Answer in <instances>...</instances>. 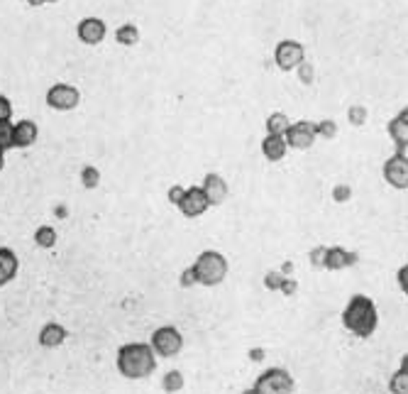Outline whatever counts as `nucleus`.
<instances>
[{"label": "nucleus", "instance_id": "obj_1", "mask_svg": "<svg viewBox=\"0 0 408 394\" xmlns=\"http://www.w3.org/2000/svg\"><path fill=\"white\" fill-rule=\"evenodd\" d=\"M342 326L357 338H369L379 326V314H376L374 301L364 294H355L347 301L342 311Z\"/></svg>", "mask_w": 408, "mask_h": 394}, {"label": "nucleus", "instance_id": "obj_2", "mask_svg": "<svg viewBox=\"0 0 408 394\" xmlns=\"http://www.w3.org/2000/svg\"><path fill=\"white\" fill-rule=\"evenodd\" d=\"M118 370L128 380L149 378L157 370V353L149 343H125L118 350Z\"/></svg>", "mask_w": 408, "mask_h": 394}, {"label": "nucleus", "instance_id": "obj_3", "mask_svg": "<svg viewBox=\"0 0 408 394\" xmlns=\"http://www.w3.org/2000/svg\"><path fill=\"white\" fill-rule=\"evenodd\" d=\"M193 270L198 275V284H203V287H218V284L225 281L230 267L225 255H220L218 250H206V253L198 255Z\"/></svg>", "mask_w": 408, "mask_h": 394}, {"label": "nucleus", "instance_id": "obj_4", "mask_svg": "<svg viewBox=\"0 0 408 394\" xmlns=\"http://www.w3.org/2000/svg\"><path fill=\"white\" fill-rule=\"evenodd\" d=\"M296 382L291 378L284 367H269L267 372H262L252 387V392L257 394H281V392H293Z\"/></svg>", "mask_w": 408, "mask_h": 394}, {"label": "nucleus", "instance_id": "obj_5", "mask_svg": "<svg viewBox=\"0 0 408 394\" xmlns=\"http://www.w3.org/2000/svg\"><path fill=\"white\" fill-rule=\"evenodd\" d=\"M152 350L162 358H176L184 348V336L176 326H159L149 338Z\"/></svg>", "mask_w": 408, "mask_h": 394}, {"label": "nucleus", "instance_id": "obj_6", "mask_svg": "<svg viewBox=\"0 0 408 394\" xmlns=\"http://www.w3.org/2000/svg\"><path fill=\"white\" fill-rule=\"evenodd\" d=\"M286 147H293V150H311L313 142L318 140L315 135V123L311 120H298V123H291L289 130L284 132Z\"/></svg>", "mask_w": 408, "mask_h": 394}, {"label": "nucleus", "instance_id": "obj_7", "mask_svg": "<svg viewBox=\"0 0 408 394\" xmlns=\"http://www.w3.org/2000/svg\"><path fill=\"white\" fill-rule=\"evenodd\" d=\"M81 103V93L76 86L69 84H54L49 91H47V106L54 108V111H73V108Z\"/></svg>", "mask_w": 408, "mask_h": 394}, {"label": "nucleus", "instance_id": "obj_8", "mask_svg": "<svg viewBox=\"0 0 408 394\" xmlns=\"http://www.w3.org/2000/svg\"><path fill=\"white\" fill-rule=\"evenodd\" d=\"M306 59V49L296 40H281L274 49V62L281 71H293Z\"/></svg>", "mask_w": 408, "mask_h": 394}, {"label": "nucleus", "instance_id": "obj_9", "mask_svg": "<svg viewBox=\"0 0 408 394\" xmlns=\"http://www.w3.org/2000/svg\"><path fill=\"white\" fill-rule=\"evenodd\" d=\"M384 179L394 186V189H401L406 192L408 189V154L398 152L394 157H389L384 162Z\"/></svg>", "mask_w": 408, "mask_h": 394}, {"label": "nucleus", "instance_id": "obj_10", "mask_svg": "<svg viewBox=\"0 0 408 394\" xmlns=\"http://www.w3.org/2000/svg\"><path fill=\"white\" fill-rule=\"evenodd\" d=\"M176 209L186 216V218H198L203 216L208 209H211V203H208V196L203 194L201 186H189L181 196V201L176 203Z\"/></svg>", "mask_w": 408, "mask_h": 394}, {"label": "nucleus", "instance_id": "obj_11", "mask_svg": "<svg viewBox=\"0 0 408 394\" xmlns=\"http://www.w3.org/2000/svg\"><path fill=\"white\" fill-rule=\"evenodd\" d=\"M106 23H103L101 17H84L79 23V27H76V34H79V40L84 42V45H101L103 40H106Z\"/></svg>", "mask_w": 408, "mask_h": 394}, {"label": "nucleus", "instance_id": "obj_12", "mask_svg": "<svg viewBox=\"0 0 408 394\" xmlns=\"http://www.w3.org/2000/svg\"><path fill=\"white\" fill-rule=\"evenodd\" d=\"M359 262V255L352 253V250H345V248H328L325 253V265L323 270L330 272H337V270H347V267H355Z\"/></svg>", "mask_w": 408, "mask_h": 394}, {"label": "nucleus", "instance_id": "obj_13", "mask_svg": "<svg viewBox=\"0 0 408 394\" xmlns=\"http://www.w3.org/2000/svg\"><path fill=\"white\" fill-rule=\"evenodd\" d=\"M203 194L208 196L211 206H220V203L228 198V181L220 174H206L203 176Z\"/></svg>", "mask_w": 408, "mask_h": 394}, {"label": "nucleus", "instance_id": "obj_14", "mask_svg": "<svg viewBox=\"0 0 408 394\" xmlns=\"http://www.w3.org/2000/svg\"><path fill=\"white\" fill-rule=\"evenodd\" d=\"M67 338H69V331L62 326V323L49 321V323H45L40 331V345L47 350H54V348H59V345L67 343Z\"/></svg>", "mask_w": 408, "mask_h": 394}, {"label": "nucleus", "instance_id": "obj_15", "mask_svg": "<svg viewBox=\"0 0 408 394\" xmlns=\"http://www.w3.org/2000/svg\"><path fill=\"white\" fill-rule=\"evenodd\" d=\"M37 135H40V128L34 120H20L12 130V142H15L17 150H25V147H32L37 142Z\"/></svg>", "mask_w": 408, "mask_h": 394}, {"label": "nucleus", "instance_id": "obj_16", "mask_svg": "<svg viewBox=\"0 0 408 394\" xmlns=\"http://www.w3.org/2000/svg\"><path fill=\"white\" fill-rule=\"evenodd\" d=\"M389 135H392L398 152H406V147H408V108H403L396 118L389 123Z\"/></svg>", "mask_w": 408, "mask_h": 394}, {"label": "nucleus", "instance_id": "obj_17", "mask_svg": "<svg viewBox=\"0 0 408 394\" xmlns=\"http://www.w3.org/2000/svg\"><path fill=\"white\" fill-rule=\"evenodd\" d=\"M17 270H20V259H17V255L12 253L10 248H0V289L15 279Z\"/></svg>", "mask_w": 408, "mask_h": 394}, {"label": "nucleus", "instance_id": "obj_18", "mask_svg": "<svg viewBox=\"0 0 408 394\" xmlns=\"http://www.w3.org/2000/svg\"><path fill=\"white\" fill-rule=\"evenodd\" d=\"M286 140H284V135H269L267 132V137L262 140V154L269 159V162H281V159L286 157Z\"/></svg>", "mask_w": 408, "mask_h": 394}, {"label": "nucleus", "instance_id": "obj_19", "mask_svg": "<svg viewBox=\"0 0 408 394\" xmlns=\"http://www.w3.org/2000/svg\"><path fill=\"white\" fill-rule=\"evenodd\" d=\"M34 245L42 250H51L56 245V231L51 225H40L37 231H34Z\"/></svg>", "mask_w": 408, "mask_h": 394}, {"label": "nucleus", "instance_id": "obj_20", "mask_svg": "<svg viewBox=\"0 0 408 394\" xmlns=\"http://www.w3.org/2000/svg\"><path fill=\"white\" fill-rule=\"evenodd\" d=\"M289 125H291V120H289V115L286 113H272L267 118V132L269 135H284L286 130H289Z\"/></svg>", "mask_w": 408, "mask_h": 394}, {"label": "nucleus", "instance_id": "obj_21", "mask_svg": "<svg viewBox=\"0 0 408 394\" xmlns=\"http://www.w3.org/2000/svg\"><path fill=\"white\" fill-rule=\"evenodd\" d=\"M115 40H118V45H123V47H134L137 42H140V30L130 23L120 25V27L115 30Z\"/></svg>", "mask_w": 408, "mask_h": 394}, {"label": "nucleus", "instance_id": "obj_22", "mask_svg": "<svg viewBox=\"0 0 408 394\" xmlns=\"http://www.w3.org/2000/svg\"><path fill=\"white\" fill-rule=\"evenodd\" d=\"M184 375H181V370H171L164 375L162 380V387L167 389V392H181L184 389Z\"/></svg>", "mask_w": 408, "mask_h": 394}, {"label": "nucleus", "instance_id": "obj_23", "mask_svg": "<svg viewBox=\"0 0 408 394\" xmlns=\"http://www.w3.org/2000/svg\"><path fill=\"white\" fill-rule=\"evenodd\" d=\"M81 184H84V189H98V184H101V172H98V167L86 164V167L81 169Z\"/></svg>", "mask_w": 408, "mask_h": 394}, {"label": "nucleus", "instance_id": "obj_24", "mask_svg": "<svg viewBox=\"0 0 408 394\" xmlns=\"http://www.w3.org/2000/svg\"><path fill=\"white\" fill-rule=\"evenodd\" d=\"M12 130H15V125H12L10 120H0V150H3V152H8V150L15 147V142H12Z\"/></svg>", "mask_w": 408, "mask_h": 394}, {"label": "nucleus", "instance_id": "obj_25", "mask_svg": "<svg viewBox=\"0 0 408 394\" xmlns=\"http://www.w3.org/2000/svg\"><path fill=\"white\" fill-rule=\"evenodd\" d=\"M315 135L325 137V140H335L337 137V123L330 118H323L320 123H315Z\"/></svg>", "mask_w": 408, "mask_h": 394}, {"label": "nucleus", "instance_id": "obj_26", "mask_svg": "<svg viewBox=\"0 0 408 394\" xmlns=\"http://www.w3.org/2000/svg\"><path fill=\"white\" fill-rule=\"evenodd\" d=\"M389 389H392L394 394H406L408 392V372H406V367H401L398 372H394L392 382H389Z\"/></svg>", "mask_w": 408, "mask_h": 394}, {"label": "nucleus", "instance_id": "obj_27", "mask_svg": "<svg viewBox=\"0 0 408 394\" xmlns=\"http://www.w3.org/2000/svg\"><path fill=\"white\" fill-rule=\"evenodd\" d=\"M347 120H350L355 128L364 125V123H367V108H364V106H352L350 111H347Z\"/></svg>", "mask_w": 408, "mask_h": 394}, {"label": "nucleus", "instance_id": "obj_28", "mask_svg": "<svg viewBox=\"0 0 408 394\" xmlns=\"http://www.w3.org/2000/svg\"><path fill=\"white\" fill-rule=\"evenodd\" d=\"M350 198H352V186L337 184L335 189H333V201L335 203H345V201H350Z\"/></svg>", "mask_w": 408, "mask_h": 394}, {"label": "nucleus", "instance_id": "obj_29", "mask_svg": "<svg viewBox=\"0 0 408 394\" xmlns=\"http://www.w3.org/2000/svg\"><path fill=\"white\" fill-rule=\"evenodd\" d=\"M325 253H328V248L325 245H318V248H313L311 250V265L315 267V270H323V265H325Z\"/></svg>", "mask_w": 408, "mask_h": 394}, {"label": "nucleus", "instance_id": "obj_30", "mask_svg": "<svg viewBox=\"0 0 408 394\" xmlns=\"http://www.w3.org/2000/svg\"><path fill=\"white\" fill-rule=\"evenodd\" d=\"M281 281H284V272H269V275L264 277V287H267L269 292H279Z\"/></svg>", "mask_w": 408, "mask_h": 394}, {"label": "nucleus", "instance_id": "obj_31", "mask_svg": "<svg viewBox=\"0 0 408 394\" xmlns=\"http://www.w3.org/2000/svg\"><path fill=\"white\" fill-rule=\"evenodd\" d=\"M179 284H181V287H184V289L196 287V284H198V275H196V270H193V267H189V270H184V275H181Z\"/></svg>", "mask_w": 408, "mask_h": 394}, {"label": "nucleus", "instance_id": "obj_32", "mask_svg": "<svg viewBox=\"0 0 408 394\" xmlns=\"http://www.w3.org/2000/svg\"><path fill=\"white\" fill-rule=\"evenodd\" d=\"M12 118V103L8 96L0 93V120H10Z\"/></svg>", "mask_w": 408, "mask_h": 394}, {"label": "nucleus", "instance_id": "obj_33", "mask_svg": "<svg viewBox=\"0 0 408 394\" xmlns=\"http://www.w3.org/2000/svg\"><path fill=\"white\" fill-rule=\"evenodd\" d=\"M296 289H298V281H296V279H291V277H286V275H284V281H281L279 292H284L286 297H293V294H296Z\"/></svg>", "mask_w": 408, "mask_h": 394}, {"label": "nucleus", "instance_id": "obj_34", "mask_svg": "<svg viewBox=\"0 0 408 394\" xmlns=\"http://www.w3.org/2000/svg\"><path fill=\"white\" fill-rule=\"evenodd\" d=\"M296 69H301V81H303V84H311V81H313V69H311V64H306V59H303V62L298 64Z\"/></svg>", "mask_w": 408, "mask_h": 394}, {"label": "nucleus", "instance_id": "obj_35", "mask_svg": "<svg viewBox=\"0 0 408 394\" xmlns=\"http://www.w3.org/2000/svg\"><path fill=\"white\" fill-rule=\"evenodd\" d=\"M184 192H186L184 186H179V184L171 186V189H169V194H167V196H169V203H173V206H176V203L181 201V196H184Z\"/></svg>", "mask_w": 408, "mask_h": 394}, {"label": "nucleus", "instance_id": "obj_36", "mask_svg": "<svg viewBox=\"0 0 408 394\" xmlns=\"http://www.w3.org/2000/svg\"><path fill=\"white\" fill-rule=\"evenodd\" d=\"M406 275H408V267L403 265L401 270H398V287L403 289V294H408V281H406L408 277H406Z\"/></svg>", "mask_w": 408, "mask_h": 394}, {"label": "nucleus", "instance_id": "obj_37", "mask_svg": "<svg viewBox=\"0 0 408 394\" xmlns=\"http://www.w3.org/2000/svg\"><path fill=\"white\" fill-rule=\"evenodd\" d=\"M252 360H262V350H252Z\"/></svg>", "mask_w": 408, "mask_h": 394}, {"label": "nucleus", "instance_id": "obj_38", "mask_svg": "<svg viewBox=\"0 0 408 394\" xmlns=\"http://www.w3.org/2000/svg\"><path fill=\"white\" fill-rule=\"evenodd\" d=\"M27 3H29V5H32V8H40V5H45L47 0H27Z\"/></svg>", "mask_w": 408, "mask_h": 394}, {"label": "nucleus", "instance_id": "obj_39", "mask_svg": "<svg viewBox=\"0 0 408 394\" xmlns=\"http://www.w3.org/2000/svg\"><path fill=\"white\" fill-rule=\"evenodd\" d=\"M3 167H5V152L0 150V172H3Z\"/></svg>", "mask_w": 408, "mask_h": 394}, {"label": "nucleus", "instance_id": "obj_40", "mask_svg": "<svg viewBox=\"0 0 408 394\" xmlns=\"http://www.w3.org/2000/svg\"><path fill=\"white\" fill-rule=\"evenodd\" d=\"M47 3H59V0H47Z\"/></svg>", "mask_w": 408, "mask_h": 394}]
</instances>
